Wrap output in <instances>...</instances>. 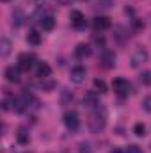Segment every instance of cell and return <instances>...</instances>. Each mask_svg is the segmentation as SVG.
<instances>
[{
  "label": "cell",
  "mask_w": 151,
  "mask_h": 153,
  "mask_svg": "<svg viewBox=\"0 0 151 153\" xmlns=\"http://www.w3.org/2000/svg\"><path fill=\"white\" fill-rule=\"evenodd\" d=\"M89 128L93 134H100L105 130V125H107V112L103 107H96L93 109V112L89 116Z\"/></svg>",
  "instance_id": "1"
},
{
  "label": "cell",
  "mask_w": 151,
  "mask_h": 153,
  "mask_svg": "<svg viewBox=\"0 0 151 153\" xmlns=\"http://www.w3.org/2000/svg\"><path fill=\"white\" fill-rule=\"evenodd\" d=\"M148 50L146 48H142V46H139V48H135V52L132 53V59H130V62H132V68H139L141 64H144L146 61H148Z\"/></svg>",
  "instance_id": "2"
},
{
  "label": "cell",
  "mask_w": 151,
  "mask_h": 153,
  "mask_svg": "<svg viewBox=\"0 0 151 153\" xmlns=\"http://www.w3.org/2000/svg\"><path fill=\"white\" fill-rule=\"evenodd\" d=\"M112 87H114V91H115L119 96H128V93H130V82H128L126 78H123V76L114 78Z\"/></svg>",
  "instance_id": "3"
},
{
  "label": "cell",
  "mask_w": 151,
  "mask_h": 153,
  "mask_svg": "<svg viewBox=\"0 0 151 153\" xmlns=\"http://www.w3.org/2000/svg\"><path fill=\"white\" fill-rule=\"evenodd\" d=\"M36 62V55L34 53H20L18 55V68L21 71H29Z\"/></svg>",
  "instance_id": "4"
},
{
  "label": "cell",
  "mask_w": 151,
  "mask_h": 153,
  "mask_svg": "<svg viewBox=\"0 0 151 153\" xmlns=\"http://www.w3.org/2000/svg\"><path fill=\"white\" fill-rule=\"evenodd\" d=\"M64 125H66V128L71 130V132L78 130V126H80V117H78V114H76L75 111H68V112L64 114Z\"/></svg>",
  "instance_id": "5"
},
{
  "label": "cell",
  "mask_w": 151,
  "mask_h": 153,
  "mask_svg": "<svg viewBox=\"0 0 151 153\" xmlns=\"http://www.w3.org/2000/svg\"><path fill=\"white\" fill-rule=\"evenodd\" d=\"M100 105H101V103H100V96H98L96 91L85 93V96H84V107H87V109H96V107H100Z\"/></svg>",
  "instance_id": "6"
},
{
  "label": "cell",
  "mask_w": 151,
  "mask_h": 153,
  "mask_svg": "<svg viewBox=\"0 0 151 153\" xmlns=\"http://www.w3.org/2000/svg\"><path fill=\"white\" fill-rule=\"evenodd\" d=\"M70 20H71V23H73V27H75L76 30H82V29H85V27H87L85 16H84L80 11H71V14H70Z\"/></svg>",
  "instance_id": "7"
},
{
  "label": "cell",
  "mask_w": 151,
  "mask_h": 153,
  "mask_svg": "<svg viewBox=\"0 0 151 153\" xmlns=\"http://www.w3.org/2000/svg\"><path fill=\"white\" fill-rule=\"evenodd\" d=\"M101 62H103V68L112 70L114 66H115V53H114L112 50H103V53H101Z\"/></svg>",
  "instance_id": "8"
},
{
  "label": "cell",
  "mask_w": 151,
  "mask_h": 153,
  "mask_svg": "<svg viewBox=\"0 0 151 153\" xmlns=\"http://www.w3.org/2000/svg\"><path fill=\"white\" fill-rule=\"evenodd\" d=\"M110 18H107V16H96L94 20H93V27H94V30H107V29H110Z\"/></svg>",
  "instance_id": "9"
},
{
  "label": "cell",
  "mask_w": 151,
  "mask_h": 153,
  "mask_svg": "<svg viewBox=\"0 0 151 153\" xmlns=\"http://www.w3.org/2000/svg\"><path fill=\"white\" fill-rule=\"evenodd\" d=\"M21 102H23L25 107H32V109H38L39 107L38 98H36L32 93H29V91H23V93H21Z\"/></svg>",
  "instance_id": "10"
},
{
  "label": "cell",
  "mask_w": 151,
  "mask_h": 153,
  "mask_svg": "<svg viewBox=\"0 0 151 153\" xmlns=\"http://www.w3.org/2000/svg\"><path fill=\"white\" fill-rule=\"evenodd\" d=\"M20 71H21V70H20L18 66H16V68H14V66H7L5 71H4V76H5L7 82H18V80H20Z\"/></svg>",
  "instance_id": "11"
},
{
  "label": "cell",
  "mask_w": 151,
  "mask_h": 153,
  "mask_svg": "<svg viewBox=\"0 0 151 153\" xmlns=\"http://www.w3.org/2000/svg\"><path fill=\"white\" fill-rule=\"evenodd\" d=\"M52 75V68L46 62H36V76L38 78H48Z\"/></svg>",
  "instance_id": "12"
},
{
  "label": "cell",
  "mask_w": 151,
  "mask_h": 153,
  "mask_svg": "<svg viewBox=\"0 0 151 153\" xmlns=\"http://www.w3.org/2000/svg\"><path fill=\"white\" fill-rule=\"evenodd\" d=\"M71 82H75V84H82L84 80H85V68H82V66H76L71 70Z\"/></svg>",
  "instance_id": "13"
},
{
  "label": "cell",
  "mask_w": 151,
  "mask_h": 153,
  "mask_svg": "<svg viewBox=\"0 0 151 153\" xmlns=\"http://www.w3.org/2000/svg\"><path fill=\"white\" fill-rule=\"evenodd\" d=\"M39 27H41L43 30H46V32L53 30V27H55V18H53L52 14H46V16H43V18L39 20Z\"/></svg>",
  "instance_id": "14"
},
{
  "label": "cell",
  "mask_w": 151,
  "mask_h": 153,
  "mask_svg": "<svg viewBox=\"0 0 151 153\" xmlns=\"http://www.w3.org/2000/svg\"><path fill=\"white\" fill-rule=\"evenodd\" d=\"M91 46L89 45H85V43H80V45H76L75 48V55L78 57V59H85V57H89L91 55Z\"/></svg>",
  "instance_id": "15"
},
{
  "label": "cell",
  "mask_w": 151,
  "mask_h": 153,
  "mask_svg": "<svg viewBox=\"0 0 151 153\" xmlns=\"http://www.w3.org/2000/svg\"><path fill=\"white\" fill-rule=\"evenodd\" d=\"M39 80H41V82H39L38 85L43 91H52V89H55V85H57L55 80H52L50 76H48V78H39Z\"/></svg>",
  "instance_id": "16"
},
{
  "label": "cell",
  "mask_w": 151,
  "mask_h": 153,
  "mask_svg": "<svg viewBox=\"0 0 151 153\" xmlns=\"http://www.w3.org/2000/svg\"><path fill=\"white\" fill-rule=\"evenodd\" d=\"M27 43L32 45V46H39L41 45V34H39L38 30H30L29 36H27Z\"/></svg>",
  "instance_id": "17"
},
{
  "label": "cell",
  "mask_w": 151,
  "mask_h": 153,
  "mask_svg": "<svg viewBox=\"0 0 151 153\" xmlns=\"http://www.w3.org/2000/svg\"><path fill=\"white\" fill-rule=\"evenodd\" d=\"M23 20H25V14H23L20 9H16V11L13 13V25L20 27V25H23Z\"/></svg>",
  "instance_id": "18"
},
{
  "label": "cell",
  "mask_w": 151,
  "mask_h": 153,
  "mask_svg": "<svg viewBox=\"0 0 151 153\" xmlns=\"http://www.w3.org/2000/svg\"><path fill=\"white\" fill-rule=\"evenodd\" d=\"M0 48H2V57H5V55H9V52H11V41L7 38H2L0 39Z\"/></svg>",
  "instance_id": "19"
},
{
  "label": "cell",
  "mask_w": 151,
  "mask_h": 153,
  "mask_svg": "<svg viewBox=\"0 0 151 153\" xmlns=\"http://www.w3.org/2000/svg\"><path fill=\"white\" fill-rule=\"evenodd\" d=\"M16 139L20 144H29V134L25 132V128H20L18 134H16Z\"/></svg>",
  "instance_id": "20"
},
{
  "label": "cell",
  "mask_w": 151,
  "mask_h": 153,
  "mask_svg": "<svg viewBox=\"0 0 151 153\" xmlns=\"http://www.w3.org/2000/svg\"><path fill=\"white\" fill-rule=\"evenodd\" d=\"M133 134L139 135V137H144V135H146V126H144L142 123H135V126H133Z\"/></svg>",
  "instance_id": "21"
},
{
  "label": "cell",
  "mask_w": 151,
  "mask_h": 153,
  "mask_svg": "<svg viewBox=\"0 0 151 153\" xmlns=\"http://www.w3.org/2000/svg\"><path fill=\"white\" fill-rule=\"evenodd\" d=\"M94 89L100 91V93H107V91H109V89H107V84H105L103 80H100V78L94 80Z\"/></svg>",
  "instance_id": "22"
},
{
  "label": "cell",
  "mask_w": 151,
  "mask_h": 153,
  "mask_svg": "<svg viewBox=\"0 0 151 153\" xmlns=\"http://www.w3.org/2000/svg\"><path fill=\"white\" fill-rule=\"evenodd\" d=\"M78 153H93V148H91V143H80L78 144Z\"/></svg>",
  "instance_id": "23"
},
{
  "label": "cell",
  "mask_w": 151,
  "mask_h": 153,
  "mask_svg": "<svg viewBox=\"0 0 151 153\" xmlns=\"http://www.w3.org/2000/svg\"><path fill=\"white\" fill-rule=\"evenodd\" d=\"M141 82L144 85H151V71H142L141 73Z\"/></svg>",
  "instance_id": "24"
},
{
  "label": "cell",
  "mask_w": 151,
  "mask_h": 153,
  "mask_svg": "<svg viewBox=\"0 0 151 153\" xmlns=\"http://www.w3.org/2000/svg\"><path fill=\"white\" fill-rule=\"evenodd\" d=\"M124 153H142V150H141L137 144H130V146L124 148Z\"/></svg>",
  "instance_id": "25"
},
{
  "label": "cell",
  "mask_w": 151,
  "mask_h": 153,
  "mask_svg": "<svg viewBox=\"0 0 151 153\" xmlns=\"http://www.w3.org/2000/svg\"><path fill=\"white\" fill-rule=\"evenodd\" d=\"M142 107H144V111H148V112L151 114V94L144 98V102H142Z\"/></svg>",
  "instance_id": "26"
},
{
  "label": "cell",
  "mask_w": 151,
  "mask_h": 153,
  "mask_svg": "<svg viewBox=\"0 0 151 153\" xmlns=\"http://www.w3.org/2000/svg\"><path fill=\"white\" fill-rule=\"evenodd\" d=\"M71 98H73V94H70L68 91H64V93H62V103H64V105H66V103H68Z\"/></svg>",
  "instance_id": "27"
},
{
  "label": "cell",
  "mask_w": 151,
  "mask_h": 153,
  "mask_svg": "<svg viewBox=\"0 0 151 153\" xmlns=\"http://www.w3.org/2000/svg\"><path fill=\"white\" fill-rule=\"evenodd\" d=\"M110 153H124V152H121V150H112Z\"/></svg>",
  "instance_id": "28"
},
{
  "label": "cell",
  "mask_w": 151,
  "mask_h": 153,
  "mask_svg": "<svg viewBox=\"0 0 151 153\" xmlns=\"http://www.w3.org/2000/svg\"><path fill=\"white\" fill-rule=\"evenodd\" d=\"M2 2H9V0H2Z\"/></svg>",
  "instance_id": "29"
}]
</instances>
